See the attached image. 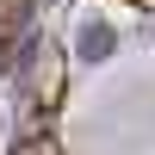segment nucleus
Segmentation results:
<instances>
[{"instance_id": "nucleus-1", "label": "nucleus", "mask_w": 155, "mask_h": 155, "mask_svg": "<svg viewBox=\"0 0 155 155\" xmlns=\"http://www.w3.org/2000/svg\"><path fill=\"white\" fill-rule=\"evenodd\" d=\"M25 25H31V0H0V44H12Z\"/></svg>"}, {"instance_id": "nucleus-2", "label": "nucleus", "mask_w": 155, "mask_h": 155, "mask_svg": "<svg viewBox=\"0 0 155 155\" xmlns=\"http://www.w3.org/2000/svg\"><path fill=\"white\" fill-rule=\"evenodd\" d=\"M12 155H62V143H56V137H50V124H37V130L25 137V143L12 149Z\"/></svg>"}]
</instances>
